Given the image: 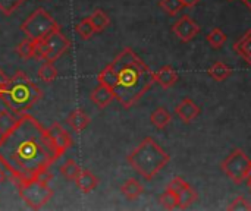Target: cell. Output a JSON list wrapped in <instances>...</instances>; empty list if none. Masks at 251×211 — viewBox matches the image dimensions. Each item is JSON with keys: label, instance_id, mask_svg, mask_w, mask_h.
I'll return each mask as SVG.
<instances>
[{"label": "cell", "instance_id": "1", "mask_svg": "<svg viewBox=\"0 0 251 211\" xmlns=\"http://www.w3.org/2000/svg\"><path fill=\"white\" fill-rule=\"evenodd\" d=\"M62 157L47 129L28 113L19 115L16 123L0 135V167L16 185L34 179H53L51 164Z\"/></svg>", "mask_w": 251, "mask_h": 211}, {"label": "cell", "instance_id": "2", "mask_svg": "<svg viewBox=\"0 0 251 211\" xmlns=\"http://www.w3.org/2000/svg\"><path fill=\"white\" fill-rule=\"evenodd\" d=\"M153 73L131 47H125L97 75V81L110 88L124 109H131L154 84Z\"/></svg>", "mask_w": 251, "mask_h": 211}, {"label": "cell", "instance_id": "3", "mask_svg": "<svg viewBox=\"0 0 251 211\" xmlns=\"http://www.w3.org/2000/svg\"><path fill=\"white\" fill-rule=\"evenodd\" d=\"M129 166L146 181H151L171 162V156L151 138H144L135 150L126 156Z\"/></svg>", "mask_w": 251, "mask_h": 211}, {"label": "cell", "instance_id": "4", "mask_svg": "<svg viewBox=\"0 0 251 211\" xmlns=\"http://www.w3.org/2000/svg\"><path fill=\"white\" fill-rule=\"evenodd\" d=\"M41 97L43 91L29 79V76L22 70H16V73L9 78L1 100L13 113L24 115L32 109Z\"/></svg>", "mask_w": 251, "mask_h": 211}, {"label": "cell", "instance_id": "5", "mask_svg": "<svg viewBox=\"0 0 251 211\" xmlns=\"http://www.w3.org/2000/svg\"><path fill=\"white\" fill-rule=\"evenodd\" d=\"M35 44V60L43 62H56L69 47V40L60 32V29L51 31L44 37L34 40Z\"/></svg>", "mask_w": 251, "mask_h": 211}, {"label": "cell", "instance_id": "6", "mask_svg": "<svg viewBox=\"0 0 251 211\" xmlns=\"http://www.w3.org/2000/svg\"><path fill=\"white\" fill-rule=\"evenodd\" d=\"M18 192L31 210L43 209L53 197V189L49 187V181L43 178L19 184Z\"/></svg>", "mask_w": 251, "mask_h": 211}, {"label": "cell", "instance_id": "7", "mask_svg": "<svg viewBox=\"0 0 251 211\" xmlns=\"http://www.w3.org/2000/svg\"><path fill=\"white\" fill-rule=\"evenodd\" d=\"M60 29V25L54 21V18L43 7L35 9L22 23L21 31L29 40H38L46 34Z\"/></svg>", "mask_w": 251, "mask_h": 211}, {"label": "cell", "instance_id": "8", "mask_svg": "<svg viewBox=\"0 0 251 211\" xmlns=\"http://www.w3.org/2000/svg\"><path fill=\"white\" fill-rule=\"evenodd\" d=\"M221 169L234 184L240 185L251 175V159L241 148H235L222 162Z\"/></svg>", "mask_w": 251, "mask_h": 211}, {"label": "cell", "instance_id": "9", "mask_svg": "<svg viewBox=\"0 0 251 211\" xmlns=\"http://www.w3.org/2000/svg\"><path fill=\"white\" fill-rule=\"evenodd\" d=\"M172 31L182 43H188L200 32V26L188 15H184L174 23Z\"/></svg>", "mask_w": 251, "mask_h": 211}, {"label": "cell", "instance_id": "10", "mask_svg": "<svg viewBox=\"0 0 251 211\" xmlns=\"http://www.w3.org/2000/svg\"><path fill=\"white\" fill-rule=\"evenodd\" d=\"M47 134L51 140V142L54 144V147L57 148V151L63 156L74 144L71 135L59 125V123H53L50 128H47Z\"/></svg>", "mask_w": 251, "mask_h": 211}, {"label": "cell", "instance_id": "11", "mask_svg": "<svg viewBox=\"0 0 251 211\" xmlns=\"http://www.w3.org/2000/svg\"><path fill=\"white\" fill-rule=\"evenodd\" d=\"M175 113L178 115V117L184 122V123H191L194 119H197V116L200 115V107L191 100V98H184L176 107H175Z\"/></svg>", "mask_w": 251, "mask_h": 211}, {"label": "cell", "instance_id": "12", "mask_svg": "<svg viewBox=\"0 0 251 211\" xmlns=\"http://www.w3.org/2000/svg\"><path fill=\"white\" fill-rule=\"evenodd\" d=\"M153 78H154V84H159L162 88L168 90L176 84L179 76H178V72L172 66H163L153 73Z\"/></svg>", "mask_w": 251, "mask_h": 211}, {"label": "cell", "instance_id": "13", "mask_svg": "<svg viewBox=\"0 0 251 211\" xmlns=\"http://www.w3.org/2000/svg\"><path fill=\"white\" fill-rule=\"evenodd\" d=\"M75 184H76L78 189H79L82 194H90V192H93V191L97 188V185H99V178H97L94 173H91L90 170H82V169H81L79 175H78L76 179H75Z\"/></svg>", "mask_w": 251, "mask_h": 211}, {"label": "cell", "instance_id": "14", "mask_svg": "<svg viewBox=\"0 0 251 211\" xmlns=\"http://www.w3.org/2000/svg\"><path fill=\"white\" fill-rule=\"evenodd\" d=\"M91 101L99 107V109H104L106 106H109L112 103V100H115L113 93L110 91V88H107L104 84H100L94 88V91L91 93Z\"/></svg>", "mask_w": 251, "mask_h": 211}, {"label": "cell", "instance_id": "15", "mask_svg": "<svg viewBox=\"0 0 251 211\" xmlns=\"http://www.w3.org/2000/svg\"><path fill=\"white\" fill-rule=\"evenodd\" d=\"M90 123V116L82 110V109H76L74 110L69 116H68V125L72 128V131L75 132H81L84 131Z\"/></svg>", "mask_w": 251, "mask_h": 211}, {"label": "cell", "instance_id": "16", "mask_svg": "<svg viewBox=\"0 0 251 211\" xmlns=\"http://www.w3.org/2000/svg\"><path fill=\"white\" fill-rule=\"evenodd\" d=\"M234 50L240 57H243L249 65H251V29H249L238 41H235Z\"/></svg>", "mask_w": 251, "mask_h": 211}, {"label": "cell", "instance_id": "17", "mask_svg": "<svg viewBox=\"0 0 251 211\" xmlns=\"http://www.w3.org/2000/svg\"><path fill=\"white\" fill-rule=\"evenodd\" d=\"M121 192L124 194L125 198L134 201L137 198H140L144 192V187L137 181V179H128L122 187H121Z\"/></svg>", "mask_w": 251, "mask_h": 211}, {"label": "cell", "instance_id": "18", "mask_svg": "<svg viewBox=\"0 0 251 211\" xmlns=\"http://www.w3.org/2000/svg\"><path fill=\"white\" fill-rule=\"evenodd\" d=\"M207 73H209V76L213 78L215 81L222 82V81H225L226 78L231 76L232 69H231L229 66H226L224 62H215V63L209 68Z\"/></svg>", "mask_w": 251, "mask_h": 211}, {"label": "cell", "instance_id": "19", "mask_svg": "<svg viewBox=\"0 0 251 211\" xmlns=\"http://www.w3.org/2000/svg\"><path fill=\"white\" fill-rule=\"evenodd\" d=\"M90 21L93 22L96 32H103L110 25V18L103 9H94L93 13H90Z\"/></svg>", "mask_w": 251, "mask_h": 211}, {"label": "cell", "instance_id": "20", "mask_svg": "<svg viewBox=\"0 0 251 211\" xmlns=\"http://www.w3.org/2000/svg\"><path fill=\"white\" fill-rule=\"evenodd\" d=\"M171 120H172V116H171V113H169L165 107H159V109H156V110L151 113V116H150V122H151V125H153V126H156L157 129H163V128H166V126L171 123Z\"/></svg>", "mask_w": 251, "mask_h": 211}, {"label": "cell", "instance_id": "21", "mask_svg": "<svg viewBox=\"0 0 251 211\" xmlns=\"http://www.w3.org/2000/svg\"><path fill=\"white\" fill-rule=\"evenodd\" d=\"M178 197H179V209L181 210H187L188 207H191L196 201H197V198H199V195H197V192L193 189V187L188 184L187 187H184L179 192H178Z\"/></svg>", "mask_w": 251, "mask_h": 211}, {"label": "cell", "instance_id": "22", "mask_svg": "<svg viewBox=\"0 0 251 211\" xmlns=\"http://www.w3.org/2000/svg\"><path fill=\"white\" fill-rule=\"evenodd\" d=\"M38 78L47 84L53 82L57 78V69L54 66V62H44L38 69Z\"/></svg>", "mask_w": 251, "mask_h": 211}, {"label": "cell", "instance_id": "23", "mask_svg": "<svg viewBox=\"0 0 251 211\" xmlns=\"http://www.w3.org/2000/svg\"><path fill=\"white\" fill-rule=\"evenodd\" d=\"M16 53L21 59L24 60H29V59H34L35 56V44H34V40H24L21 41L18 46H16Z\"/></svg>", "mask_w": 251, "mask_h": 211}, {"label": "cell", "instance_id": "24", "mask_svg": "<svg viewBox=\"0 0 251 211\" xmlns=\"http://www.w3.org/2000/svg\"><path fill=\"white\" fill-rule=\"evenodd\" d=\"M79 172H81V167H79L78 163H76L75 160H72V159H68V160L62 164V167H60V173H62V176H63L66 181H74V182H75V179H76V176L79 175Z\"/></svg>", "mask_w": 251, "mask_h": 211}, {"label": "cell", "instance_id": "25", "mask_svg": "<svg viewBox=\"0 0 251 211\" xmlns=\"http://www.w3.org/2000/svg\"><path fill=\"white\" fill-rule=\"evenodd\" d=\"M160 204L166 210H175L179 209V197L175 191L168 188L162 195H160Z\"/></svg>", "mask_w": 251, "mask_h": 211}, {"label": "cell", "instance_id": "26", "mask_svg": "<svg viewBox=\"0 0 251 211\" xmlns=\"http://www.w3.org/2000/svg\"><path fill=\"white\" fill-rule=\"evenodd\" d=\"M19 115L13 113L12 110H1L0 112V135H3L4 132H7L18 120Z\"/></svg>", "mask_w": 251, "mask_h": 211}, {"label": "cell", "instance_id": "27", "mask_svg": "<svg viewBox=\"0 0 251 211\" xmlns=\"http://www.w3.org/2000/svg\"><path fill=\"white\" fill-rule=\"evenodd\" d=\"M75 31L82 40H90L96 34V28H94V25H93V22L90 21L88 16L78 22V25L75 26Z\"/></svg>", "mask_w": 251, "mask_h": 211}, {"label": "cell", "instance_id": "28", "mask_svg": "<svg viewBox=\"0 0 251 211\" xmlns=\"http://www.w3.org/2000/svg\"><path fill=\"white\" fill-rule=\"evenodd\" d=\"M228 37L226 34L221 29V28H213L209 34H207V43L213 47V48H221L225 43H226Z\"/></svg>", "mask_w": 251, "mask_h": 211}, {"label": "cell", "instance_id": "29", "mask_svg": "<svg viewBox=\"0 0 251 211\" xmlns=\"http://www.w3.org/2000/svg\"><path fill=\"white\" fill-rule=\"evenodd\" d=\"M25 0H0V12L4 16H10L12 13H15Z\"/></svg>", "mask_w": 251, "mask_h": 211}, {"label": "cell", "instance_id": "30", "mask_svg": "<svg viewBox=\"0 0 251 211\" xmlns=\"http://www.w3.org/2000/svg\"><path fill=\"white\" fill-rule=\"evenodd\" d=\"M159 4L168 15H176L184 7L181 0H160Z\"/></svg>", "mask_w": 251, "mask_h": 211}, {"label": "cell", "instance_id": "31", "mask_svg": "<svg viewBox=\"0 0 251 211\" xmlns=\"http://www.w3.org/2000/svg\"><path fill=\"white\" fill-rule=\"evenodd\" d=\"M226 210L229 211H251V204L250 201L247 200V198H244V197H238V198H235L228 207H226Z\"/></svg>", "mask_w": 251, "mask_h": 211}, {"label": "cell", "instance_id": "32", "mask_svg": "<svg viewBox=\"0 0 251 211\" xmlns=\"http://www.w3.org/2000/svg\"><path fill=\"white\" fill-rule=\"evenodd\" d=\"M188 185V182H185L181 176H176V178H174L172 181H171V184L168 185V188H171L172 191H175L176 194L184 188V187H187Z\"/></svg>", "mask_w": 251, "mask_h": 211}, {"label": "cell", "instance_id": "33", "mask_svg": "<svg viewBox=\"0 0 251 211\" xmlns=\"http://www.w3.org/2000/svg\"><path fill=\"white\" fill-rule=\"evenodd\" d=\"M7 81H9V78L6 76V73L3 72V69H0V100H1L3 93H4V90H6Z\"/></svg>", "mask_w": 251, "mask_h": 211}, {"label": "cell", "instance_id": "34", "mask_svg": "<svg viewBox=\"0 0 251 211\" xmlns=\"http://www.w3.org/2000/svg\"><path fill=\"white\" fill-rule=\"evenodd\" d=\"M181 1L185 7H194L196 4H199L200 0H181Z\"/></svg>", "mask_w": 251, "mask_h": 211}, {"label": "cell", "instance_id": "35", "mask_svg": "<svg viewBox=\"0 0 251 211\" xmlns=\"http://www.w3.org/2000/svg\"><path fill=\"white\" fill-rule=\"evenodd\" d=\"M241 1H243V3H244V4H246V6H247V7L251 10V0H241Z\"/></svg>", "mask_w": 251, "mask_h": 211}, {"label": "cell", "instance_id": "36", "mask_svg": "<svg viewBox=\"0 0 251 211\" xmlns=\"http://www.w3.org/2000/svg\"><path fill=\"white\" fill-rule=\"evenodd\" d=\"M246 181H247V187H249V189H250V192H251V175L247 178V179H246Z\"/></svg>", "mask_w": 251, "mask_h": 211}, {"label": "cell", "instance_id": "37", "mask_svg": "<svg viewBox=\"0 0 251 211\" xmlns=\"http://www.w3.org/2000/svg\"><path fill=\"white\" fill-rule=\"evenodd\" d=\"M3 179H4V172H3L1 167H0V184L3 182Z\"/></svg>", "mask_w": 251, "mask_h": 211}, {"label": "cell", "instance_id": "38", "mask_svg": "<svg viewBox=\"0 0 251 211\" xmlns=\"http://www.w3.org/2000/svg\"><path fill=\"white\" fill-rule=\"evenodd\" d=\"M229 1H231V0H229Z\"/></svg>", "mask_w": 251, "mask_h": 211}]
</instances>
